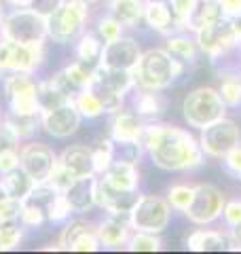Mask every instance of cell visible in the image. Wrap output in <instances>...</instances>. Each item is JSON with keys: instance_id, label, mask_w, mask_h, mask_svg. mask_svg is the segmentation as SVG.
<instances>
[{"instance_id": "1", "label": "cell", "mask_w": 241, "mask_h": 254, "mask_svg": "<svg viewBox=\"0 0 241 254\" xmlns=\"http://www.w3.org/2000/svg\"><path fill=\"white\" fill-rule=\"evenodd\" d=\"M144 148L152 163L165 172H188L203 163L205 153L190 131L176 125L150 123L144 129Z\"/></svg>"}, {"instance_id": "2", "label": "cell", "mask_w": 241, "mask_h": 254, "mask_svg": "<svg viewBox=\"0 0 241 254\" xmlns=\"http://www.w3.org/2000/svg\"><path fill=\"white\" fill-rule=\"evenodd\" d=\"M186 64L176 60L170 51L165 49H148L142 53L138 66L133 68L135 87L140 89L163 91L172 87L182 76Z\"/></svg>"}, {"instance_id": "3", "label": "cell", "mask_w": 241, "mask_h": 254, "mask_svg": "<svg viewBox=\"0 0 241 254\" xmlns=\"http://www.w3.org/2000/svg\"><path fill=\"white\" fill-rule=\"evenodd\" d=\"M89 19V2L66 0L58 11L47 17V36L58 45H68L83 34Z\"/></svg>"}, {"instance_id": "4", "label": "cell", "mask_w": 241, "mask_h": 254, "mask_svg": "<svg viewBox=\"0 0 241 254\" xmlns=\"http://www.w3.org/2000/svg\"><path fill=\"white\" fill-rule=\"evenodd\" d=\"M182 113L188 127L203 129L210 123L227 117V104L222 102L218 89H214V87H197V89L186 93V98L182 102Z\"/></svg>"}, {"instance_id": "5", "label": "cell", "mask_w": 241, "mask_h": 254, "mask_svg": "<svg viewBox=\"0 0 241 254\" xmlns=\"http://www.w3.org/2000/svg\"><path fill=\"white\" fill-rule=\"evenodd\" d=\"M0 36L23 45H40L49 38L47 36V17L32 11L30 6L13 9L11 13H4L2 23H0Z\"/></svg>"}, {"instance_id": "6", "label": "cell", "mask_w": 241, "mask_h": 254, "mask_svg": "<svg viewBox=\"0 0 241 254\" xmlns=\"http://www.w3.org/2000/svg\"><path fill=\"white\" fill-rule=\"evenodd\" d=\"M47 58L45 43L40 45H23L9 38L0 41V76L11 72H30L34 74L43 66Z\"/></svg>"}, {"instance_id": "7", "label": "cell", "mask_w": 241, "mask_h": 254, "mask_svg": "<svg viewBox=\"0 0 241 254\" xmlns=\"http://www.w3.org/2000/svg\"><path fill=\"white\" fill-rule=\"evenodd\" d=\"M172 220V205L159 195H140L129 212V225L133 231L161 233Z\"/></svg>"}, {"instance_id": "8", "label": "cell", "mask_w": 241, "mask_h": 254, "mask_svg": "<svg viewBox=\"0 0 241 254\" xmlns=\"http://www.w3.org/2000/svg\"><path fill=\"white\" fill-rule=\"evenodd\" d=\"M4 95L13 115H40L38 104V81L30 72H11L4 74Z\"/></svg>"}, {"instance_id": "9", "label": "cell", "mask_w": 241, "mask_h": 254, "mask_svg": "<svg viewBox=\"0 0 241 254\" xmlns=\"http://www.w3.org/2000/svg\"><path fill=\"white\" fill-rule=\"evenodd\" d=\"M195 34H197L195 41H197L199 51L205 53L212 62L224 58V55L231 53L239 45L235 32H233L229 15H224V17L210 23V26L201 28L199 32H195Z\"/></svg>"}, {"instance_id": "10", "label": "cell", "mask_w": 241, "mask_h": 254, "mask_svg": "<svg viewBox=\"0 0 241 254\" xmlns=\"http://www.w3.org/2000/svg\"><path fill=\"white\" fill-rule=\"evenodd\" d=\"M239 142H241L239 127L233 119H227V117L203 127L199 136V144L203 148V153L212 159H222Z\"/></svg>"}, {"instance_id": "11", "label": "cell", "mask_w": 241, "mask_h": 254, "mask_svg": "<svg viewBox=\"0 0 241 254\" xmlns=\"http://www.w3.org/2000/svg\"><path fill=\"white\" fill-rule=\"evenodd\" d=\"M227 199H224L222 190L214 185H195V197H192L190 205L186 208V218L192 225L207 227L216 222L222 216V208Z\"/></svg>"}, {"instance_id": "12", "label": "cell", "mask_w": 241, "mask_h": 254, "mask_svg": "<svg viewBox=\"0 0 241 254\" xmlns=\"http://www.w3.org/2000/svg\"><path fill=\"white\" fill-rule=\"evenodd\" d=\"M80 121H83V115L78 113L74 100H68L60 106L40 110V127H43V131L58 140L70 138L72 133H76Z\"/></svg>"}, {"instance_id": "13", "label": "cell", "mask_w": 241, "mask_h": 254, "mask_svg": "<svg viewBox=\"0 0 241 254\" xmlns=\"http://www.w3.org/2000/svg\"><path fill=\"white\" fill-rule=\"evenodd\" d=\"M140 58H142L140 43L131 36H119L117 41L104 43L98 66L112 68V70H131L133 72Z\"/></svg>"}, {"instance_id": "14", "label": "cell", "mask_w": 241, "mask_h": 254, "mask_svg": "<svg viewBox=\"0 0 241 254\" xmlns=\"http://www.w3.org/2000/svg\"><path fill=\"white\" fill-rule=\"evenodd\" d=\"M58 163V155L55 150L45 144V142H28L19 148V165L26 170L38 185L47 182L51 170Z\"/></svg>"}, {"instance_id": "15", "label": "cell", "mask_w": 241, "mask_h": 254, "mask_svg": "<svg viewBox=\"0 0 241 254\" xmlns=\"http://www.w3.org/2000/svg\"><path fill=\"white\" fill-rule=\"evenodd\" d=\"M140 199L138 190H120L112 187L110 182L98 176V189H95V205H100L102 210H106L110 216H123L129 218V212Z\"/></svg>"}, {"instance_id": "16", "label": "cell", "mask_w": 241, "mask_h": 254, "mask_svg": "<svg viewBox=\"0 0 241 254\" xmlns=\"http://www.w3.org/2000/svg\"><path fill=\"white\" fill-rule=\"evenodd\" d=\"M58 244H60V250H68V252H98V250H102L95 225L85 222V220L66 222V227L61 229Z\"/></svg>"}, {"instance_id": "17", "label": "cell", "mask_w": 241, "mask_h": 254, "mask_svg": "<svg viewBox=\"0 0 241 254\" xmlns=\"http://www.w3.org/2000/svg\"><path fill=\"white\" fill-rule=\"evenodd\" d=\"M95 68L98 66H91V64H85V62H74L63 70H60L58 74H53L49 81L58 87L60 91L70 95V98H76L80 91L91 85Z\"/></svg>"}, {"instance_id": "18", "label": "cell", "mask_w": 241, "mask_h": 254, "mask_svg": "<svg viewBox=\"0 0 241 254\" xmlns=\"http://www.w3.org/2000/svg\"><path fill=\"white\" fill-rule=\"evenodd\" d=\"M95 231H98L102 248L120 250V248H125L131 237V225H129V218L110 216L108 214V218H104L102 222L95 225Z\"/></svg>"}, {"instance_id": "19", "label": "cell", "mask_w": 241, "mask_h": 254, "mask_svg": "<svg viewBox=\"0 0 241 254\" xmlns=\"http://www.w3.org/2000/svg\"><path fill=\"white\" fill-rule=\"evenodd\" d=\"M144 129H146V125H144L140 121V117L133 115V113H123V110H119V113H115V117H112V121H110V138L115 140V144L142 142Z\"/></svg>"}, {"instance_id": "20", "label": "cell", "mask_w": 241, "mask_h": 254, "mask_svg": "<svg viewBox=\"0 0 241 254\" xmlns=\"http://www.w3.org/2000/svg\"><path fill=\"white\" fill-rule=\"evenodd\" d=\"M95 189H98V176H85L72 182L63 195L70 201L74 214H83L95 208Z\"/></svg>"}, {"instance_id": "21", "label": "cell", "mask_w": 241, "mask_h": 254, "mask_svg": "<svg viewBox=\"0 0 241 254\" xmlns=\"http://www.w3.org/2000/svg\"><path fill=\"white\" fill-rule=\"evenodd\" d=\"M58 161L63 165V168H68L76 178L95 176L91 148L85 146V144H72L68 148H63L61 155L58 157Z\"/></svg>"}, {"instance_id": "22", "label": "cell", "mask_w": 241, "mask_h": 254, "mask_svg": "<svg viewBox=\"0 0 241 254\" xmlns=\"http://www.w3.org/2000/svg\"><path fill=\"white\" fill-rule=\"evenodd\" d=\"M112 187H117L120 190H138L140 187V172L138 163H131L127 159H117L110 163V168L102 174Z\"/></svg>"}, {"instance_id": "23", "label": "cell", "mask_w": 241, "mask_h": 254, "mask_svg": "<svg viewBox=\"0 0 241 254\" xmlns=\"http://www.w3.org/2000/svg\"><path fill=\"white\" fill-rule=\"evenodd\" d=\"M229 235L222 231L197 229L186 237V248L192 252H222L229 250Z\"/></svg>"}, {"instance_id": "24", "label": "cell", "mask_w": 241, "mask_h": 254, "mask_svg": "<svg viewBox=\"0 0 241 254\" xmlns=\"http://www.w3.org/2000/svg\"><path fill=\"white\" fill-rule=\"evenodd\" d=\"M144 21L161 34H172L176 28L172 9L165 0H146L144 4Z\"/></svg>"}, {"instance_id": "25", "label": "cell", "mask_w": 241, "mask_h": 254, "mask_svg": "<svg viewBox=\"0 0 241 254\" xmlns=\"http://www.w3.org/2000/svg\"><path fill=\"white\" fill-rule=\"evenodd\" d=\"M220 17H224V11H222L218 0H197V4H195V9H192L184 30L186 32H199L201 28L218 21Z\"/></svg>"}, {"instance_id": "26", "label": "cell", "mask_w": 241, "mask_h": 254, "mask_svg": "<svg viewBox=\"0 0 241 254\" xmlns=\"http://www.w3.org/2000/svg\"><path fill=\"white\" fill-rule=\"evenodd\" d=\"M0 185H2L6 195L17 197V199H26V197L32 193V189H34L38 182L19 165V168H15L11 172L2 174V178H0Z\"/></svg>"}, {"instance_id": "27", "label": "cell", "mask_w": 241, "mask_h": 254, "mask_svg": "<svg viewBox=\"0 0 241 254\" xmlns=\"http://www.w3.org/2000/svg\"><path fill=\"white\" fill-rule=\"evenodd\" d=\"M144 0H110V15L123 28H135L144 19Z\"/></svg>"}, {"instance_id": "28", "label": "cell", "mask_w": 241, "mask_h": 254, "mask_svg": "<svg viewBox=\"0 0 241 254\" xmlns=\"http://www.w3.org/2000/svg\"><path fill=\"white\" fill-rule=\"evenodd\" d=\"M165 51H170L182 64H192L197 60L199 47H197V41H192L188 34H170L165 43Z\"/></svg>"}, {"instance_id": "29", "label": "cell", "mask_w": 241, "mask_h": 254, "mask_svg": "<svg viewBox=\"0 0 241 254\" xmlns=\"http://www.w3.org/2000/svg\"><path fill=\"white\" fill-rule=\"evenodd\" d=\"M133 108H135V115L138 117H157V115H161L165 110V100H163V95H161L159 91L140 89V91H135Z\"/></svg>"}, {"instance_id": "30", "label": "cell", "mask_w": 241, "mask_h": 254, "mask_svg": "<svg viewBox=\"0 0 241 254\" xmlns=\"http://www.w3.org/2000/svg\"><path fill=\"white\" fill-rule=\"evenodd\" d=\"M95 98L100 100V104L104 106V113H108V115H115V113H119V110H123V102H125V95H120V93H117L115 89H110L108 85H104L98 76L93 74V81H91V85L87 87Z\"/></svg>"}, {"instance_id": "31", "label": "cell", "mask_w": 241, "mask_h": 254, "mask_svg": "<svg viewBox=\"0 0 241 254\" xmlns=\"http://www.w3.org/2000/svg\"><path fill=\"white\" fill-rule=\"evenodd\" d=\"M102 38L98 34H91V32H83L78 38H76V47H74V53L78 62H85V64H95L100 60V53H102Z\"/></svg>"}, {"instance_id": "32", "label": "cell", "mask_w": 241, "mask_h": 254, "mask_svg": "<svg viewBox=\"0 0 241 254\" xmlns=\"http://www.w3.org/2000/svg\"><path fill=\"white\" fill-rule=\"evenodd\" d=\"M91 155H93L95 176H102V174L110 168V163L115 161V157H117V144H115V140H112V138L100 140L98 144L91 148Z\"/></svg>"}, {"instance_id": "33", "label": "cell", "mask_w": 241, "mask_h": 254, "mask_svg": "<svg viewBox=\"0 0 241 254\" xmlns=\"http://www.w3.org/2000/svg\"><path fill=\"white\" fill-rule=\"evenodd\" d=\"M218 93L227 108H237L241 106V78L239 74H224L220 76Z\"/></svg>"}, {"instance_id": "34", "label": "cell", "mask_w": 241, "mask_h": 254, "mask_svg": "<svg viewBox=\"0 0 241 254\" xmlns=\"http://www.w3.org/2000/svg\"><path fill=\"white\" fill-rule=\"evenodd\" d=\"M23 227L19 220L0 222V252H11L23 242Z\"/></svg>"}, {"instance_id": "35", "label": "cell", "mask_w": 241, "mask_h": 254, "mask_svg": "<svg viewBox=\"0 0 241 254\" xmlns=\"http://www.w3.org/2000/svg\"><path fill=\"white\" fill-rule=\"evenodd\" d=\"M36 95H38L40 110H47V108L60 106V104H63V102H68V100H74V98H70V95H66L63 91H60L51 81H40Z\"/></svg>"}, {"instance_id": "36", "label": "cell", "mask_w": 241, "mask_h": 254, "mask_svg": "<svg viewBox=\"0 0 241 254\" xmlns=\"http://www.w3.org/2000/svg\"><path fill=\"white\" fill-rule=\"evenodd\" d=\"M129 252H159L163 248V242L159 240V233H146V231H135L129 242L125 246Z\"/></svg>"}, {"instance_id": "37", "label": "cell", "mask_w": 241, "mask_h": 254, "mask_svg": "<svg viewBox=\"0 0 241 254\" xmlns=\"http://www.w3.org/2000/svg\"><path fill=\"white\" fill-rule=\"evenodd\" d=\"M6 121L13 125V129L17 131V136L21 140H28L36 133V129L40 127V115H9Z\"/></svg>"}, {"instance_id": "38", "label": "cell", "mask_w": 241, "mask_h": 254, "mask_svg": "<svg viewBox=\"0 0 241 254\" xmlns=\"http://www.w3.org/2000/svg\"><path fill=\"white\" fill-rule=\"evenodd\" d=\"M70 214H74L70 201L66 199V195H63V193H58L51 199L49 208H47V220L55 222V225H61V222H68L70 220Z\"/></svg>"}, {"instance_id": "39", "label": "cell", "mask_w": 241, "mask_h": 254, "mask_svg": "<svg viewBox=\"0 0 241 254\" xmlns=\"http://www.w3.org/2000/svg\"><path fill=\"white\" fill-rule=\"evenodd\" d=\"M192 197H195V187L190 185H174L167 190V201H170L172 210H178V212H186Z\"/></svg>"}, {"instance_id": "40", "label": "cell", "mask_w": 241, "mask_h": 254, "mask_svg": "<svg viewBox=\"0 0 241 254\" xmlns=\"http://www.w3.org/2000/svg\"><path fill=\"white\" fill-rule=\"evenodd\" d=\"M76 108L78 113L83 115V119H95V117H102L104 115V106L100 104V100L89 91V89H83L76 98Z\"/></svg>"}, {"instance_id": "41", "label": "cell", "mask_w": 241, "mask_h": 254, "mask_svg": "<svg viewBox=\"0 0 241 254\" xmlns=\"http://www.w3.org/2000/svg\"><path fill=\"white\" fill-rule=\"evenodd\" d=\"M74 180H76L74 174H72L68 168H63V165L58 161L55 163V168L51 170L49 178H47V185H49L53 190H58V193H66Z\"/></svg>"}, {"instance_id": "42", "label": "cell", "mask_w": 241, "mask_h": 254, "mask_svg": "<svg viewBox=\"0 0 241 254\" xmlns=\"http://www.w3.org/2000/svg\"><path fill=\"white\" fill-rule=\"evenodd\" d=\"M19 222L26 229H38V227H43L47 222V212L43 208H38V205H34V203L23 201Z\"/></svg>"}, {"instance_id": "43", "label": "cell", "mask_w": 241, "mask_h": 254, "mask_svg": "<svg viewBox=\"0 0 241 254\" xmlns=\"http://www.w3.org/2000/svg\"><path fill=\"white\" fill-rule=\"evenodd\" d=\"M167 4H170V9H172L176 28L184 30V26H186L192 9H195V4H197V0H167Z\"/></svg>"}, {"instance_id": "44", "label": "cell", "mask_w": 241, "mask_h": 254, "mask_svg": "<svg viewBox=\"0 0 241 254\" xmlns=\"http://www.w3.org/2000/svg\"><path fill=\"white\" fill-rule=\"evenodd\" d=\"M98 36L102 38V43H110V41H117L119 36H123V26L108 15V17H102L98 21Z\"/></svg>"}, {"instance_id": "45", "label": "cell", "mask_w": 241, "mask_h": 254, "mask_svg": "<svg viewBox=\"0 0 241 254\" xmlns=\"http://www.w3.org/2000/svg\"><path fill=\"white\" fill-rule=\"evenodd\" d=\"M19 142L21 138L17 136V131L13 129V125L2 119L0 121V153H6V150H19Z\"/></svg>"}, {"instance_id": "46", "label": "cell", "mask_w": 241, "mask_h": 254, "mask_svg": "<svg viewBox=\"0 0 241 254\" xmlns=\"http://www.w3.org/2000/svg\"><path fill=\"white\" fill-rule=\"evenodd\" d=\"M21 208H23V199L6 195L2 201H0V222H13L19 220L21 216Z\"/></svg>"}, {"instance_id": "47", "label": "cell", "mask_w": 241, "mask_h": 254, "mask_svg": "<svg viewBox=\"0 0 241 254\" xmlns=\"http://www.w3.org/2000/svg\"><path fill=\"white\" fill-rule=\"evenodd\" d=\"M222 165L233 178H241V142L222 157Z\"/></svg>"}, {"instance_id": "48", "label": "cell", "mask_w": 241, "mask_h": 254, "mask_svg": "<svg viewBox=\"0 0 241 254\" xmlns=\"http://www.w3.org/2000/svg\"><path fill=\"white\" fill-rule=\"evenodd\" d=\"M222 218H224V225L229 229H235L241 225V199H233L227 201L222 208Z\"/></svg>"}, {"instance_id": "49", "label": "cell", "mask_w": 241, "mask_h": 254, "mask_svg": "<svg viewBox=\"0 0 241 254\" xmlns=\"http://www.w3.org/2000/svg\"><path fill=\"white\" fill-rule=\"evenodd\" d=\"M63 2H66V0H32L30 9L36 11L38 15H43V17H49V15H53Z\"/></svg>"}, {"instance_id": "50", "label": "cell", "mask_w": 241, "mask_h": 254, "mask_svg": "<svg viewBox=\"0 0 241 254\" xmlns=\"http://www.w3.org/2000/svg\"><path fill=\"white\" fill-rule=\"evenodd\" d=\"M15 168H19V150H6V153H0V176L15 170Z\"/></svg>"}, {"instance_id": "51", "label": "cell", "mask_w": 241, "mask_h": 254, "mask_svg": "<svg viewBox=\"0 0 241 254\" xmlns=\"http://www.w3.org/2000/svg\"><path fill=\"white\" fill-rule=\"evenodd\" d=\"M224 15H229V17H233V15H239L241 13V0H218Z\"/></svg>"}, {"instance_id": "52", "label": "cell", "mask_w": 241, "mask_h": 254, "mask_svg": "<svg viewBox=\"0 0 241 254\" xmlns=\"http://www.w3.org/2000/svg\"><path fill=\"white\" fill-rule=\"evenodd\" d=\"M229 250H241V225L235 229H229Z\"/></svg>"}, {"instance_id": "53", "label": "cell", "mask_w": 241, "mask_h": 254, "mask_svg": "<svg viewBox=\"0 0 241 254\" xmlns=\"http://www.w3.org/2000/svg\"><path fill=\"white\" fill-rule=\"evenodd\" d=\"M231 26H233V32H235V36H237V43L241 45V13L233 15V17H231Z\"/></svg>"}, {"instance_id": "54", "label": "cell", "mask_w": 241, "mask_h": 254, "mask_svg": "<svg viewBox=\"0 0 241 254\" xmlns=\"http://www.w3.org/2000/svg\"><path fill=\"white\" fill-rule=\"evenodd\" d=\"M9 6H13V9H28L32 0H4Z\"/></svg>"}, {"instance_id": "55", "label": "cell", "mask_w": 241, "mask_h": 254, "mask_svg": "<svg viewBox=\"0 0 241 254\" xmlns=\"http://www.w3.org/2000/svg\"><path fill=\"white\" fill-rule=\"evenodd\" d=\"M2 17H4V6H2V0H0V23H2Z\"/></svg>"}, {"instance_id": "56", "label": "cell", "mask_w": 241, "mask_h": 254, "mask_svg": "<svg viewBox=\"0 0 241 254\" xmlns=\"http://www.w3.org/2000/svg\"><path fill=\"white\" fill-rule=\"evenodd\" d=\"M4 197H6V193H4V189H2V185H0V201H2V199H4Z\"/></svg>"}, {"instance_id": "57", "label": "cell", "mask_w": 241, "mask_h": 254, "mask_svg": "<svg viewBox=\"0 0 241 254\" xmlns=\"http://www.w3.org/2000/svg\"><path fill=\"white\" fill-rule=\"evenodd\" d=\"M85 2H104V0H85Z\"/></svg>"}, {"instance_id": "58", "label": "cell", "mask_w": 241, "mask_h": 254, "mask_svg": "<svg viewBox=\"0 0 241 254\" xmlns=\"http://www.w3.org/2000/svg\"><path fill=\"white\" fill-rule=\"evenodd\" d=\"M0 121H2V115H0Z\"/></svg>"}]
</instances>
